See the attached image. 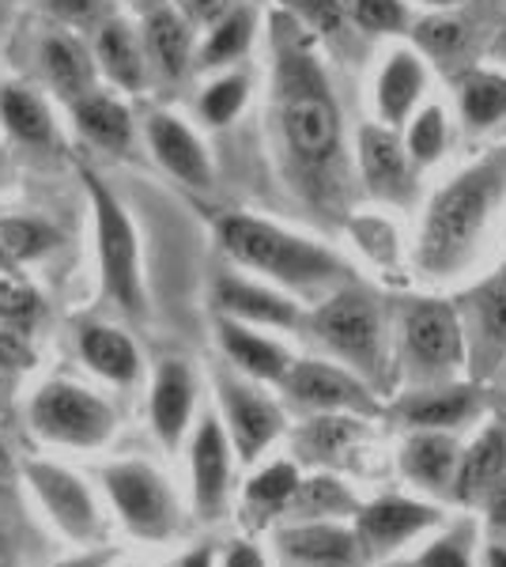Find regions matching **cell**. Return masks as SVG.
I'll list each match as a JSON object with an SVG mask.
<instances>
[{"label":"cell","mask_w":506,"mask_h":567,"mask_svg":"<svg viewBox=\"0 0 506 567\" xmlns=\"http://www.w3.org/2000/svg\"><path fill=\"white\" fill-rule=\"evenodd\" d=\"M272 125L283 175L299 200L321 219L344 224L359 182L344 114L318 39L288 12L272 16Z\"/></svg>","instance_id":"obj_1"},{"label":"cell","mask_w":506,"mask_h":567,"mask_svg":"<svg viewBox=\"0 0 506 567\" xmlns=\"http://www.w3.org/2000/svg\"><path fill=\"white\" fill-rule=\"evenodd\" d=\"M506 208V144H495L476 155L468 167L450 175L431 194L416 231V272L423 280H454L462 277L484 239L492 235L495 219Z\"/></svg>","instance_id":"obj_2"},{"label":"cell","mask_w":506,"mask_h":567,"mask_svg":"<svg viewBox=\"0 0 506 567\" xmlns=\"http://www.w3.org/2000/svg\"><path fill=\"white\" fill-rule=\"evenodd\" d=\"M219 246L242 269L261 272L276 288L318 299V303L344 284H355V269L344 254L261 216H224L219 219Z\"/></svg>","instance_id":"obj_3"},{"label":"cell","mask_w":506,"mask_h":567,"mask_svg":"<svg viewBox=\"0 0 506 567\" xmlns=\"http://www.w3.org/2000/svg\"><path fill=\"white\" fill-rule=\"evenodd\" d=\"M314 341L333 355V363L355 371L374 393L390 382V337H385V315L374 291L363 284H344L326 296L307 318Z\"/></svg>","instance_id":"obj_4"},{"label":"cell","mask_w":506,"mask_h":567,"mask_svg":"<svg viewBox=\"0 0 506 567\" xmlns=\"http://www.w3.org/2000/svg\"><path fill=\"white\" fill-rule=\"evenodd\" d=\"M465 371V333L457 307L446 299H412L401 310V363L397 374L416 386L454 382Z\"/></svg>","instance_id":"obj_5"},{"label":"cell","mask_w":506,"mask_h":567,"mask_svg":"<svg viewBox=\"0 0 506 567\" xmlns=\"http://www.w3.org/2000/svg\"><path fill=\"white\" fill-rule=\"evenodd\" d=\"M103 492L110 511L117 515L136 542L163 545L182 529V503L174 496L171 481L152 462L122 458L103 470Z\"/></svg>","instance_id":"obj_6"},{"label":"cell","mask_w":506,"mask_h":567,"mask_svg":"<svg viewBox=\"0 0 506 567\" xmlns=\"http://www.w3.org/2000/svg\"><path fill=\"white\" fill-rule=\"evenodd\" d=\"M91 208H95V235H99V265H103V291L128 315H144V277H141V246L128 224L125 208L114 194L84 171Z\"/></svg>","instance_id":"obj_7"},{"label":"cell","mask_w":506,"mask_h":567,"mask_svg":"<svg viewBox=\"0 0 506 567\" xmlns=\"http://www.w3.org/2000/svg\"><path fill=\"white\" fill-rule=\"evenodd\" d=\"M31 427L53 446L99 451L114 435V409L84 386L50 382L31 401Z\"/></svg>","instance_id":"obj_8"},{"label":"cell","mask_w":506,"mask_h":567,"mask_svg":"<svg viewBox=\"0 0 506 567\" xmlns=\"http://www.w3.org/2000/svg\"><path fill=\"white\" fill-rule=\"evenodd\" d=\"M23 481L61 537H69L72 545H95L103 537V511L84 477L58 462H27Z\"/></svg>","instance_id":"obj_9"},{"label":"cell","mask_w":506,"mask_h":567,"mask_svg":"<svg viewBox=\"0 0 506 567\" xmlns=\"http://www.w3.org/2000/svg\"><path fill=\"white\" fill-rule=\"evenodd\" d=\"M280 390L288 393V401L310 416L321 413H348V416H379V393L366 386L355 371L340 368L329 360H291L288 374H283Z\"/></svg>","instance_id":"obj_10"},{"label":"cell","mask_w":506,"mask_h":567,"mask_svg":"<svg viewBox=\"0 0 506 567\" xmlns=\"http://www.w3.org/2000/svg\"><path fill=\"white\" fill-rule=\"evenodd\" d=\"M438 526H443V511L435 503L412 496H379L371 503H359V511L352 515L355 542L363 548L366 564L390 560L393 553H401L404 545H412L416 537Z\"/></svg>","instance_id":"obj_11"},{"label":"cell","mask_w":506,"mask_h":567,"mask_svg":"<svg viewBox=\"0 0 506 567\" xmlns=\"http://www.w3.org/2000/svg\"><path fill=\"white\" fill-rule=\"evenodd\" d=\"M457 318L465 333V371L492 379L506 363V265L465 291Z\"/></svg>","instance_id":"obj_12"},{"label":"cell","mask_w":506,"mask_h":567,"mask_svg":"<svg viewBox=\"0 0 506 567\" xmlns=\"http://www.w3.org/2000/svg\"><path fill=\"white\" fill-rule=\"evenodd\" d=\"M219 405H224V432L231 439L238 462L254 465L283 435V409L254 382L238 374H216Z\"/></svg>","instance_id":"obj_13"},{"label":"cell","mask_w":506,"mask_h":567,"mask_svg":"<svg viewBox=\"0 0 506 567\" xmlns=\"http://www.w3.org/2000/svg\"><path fill=\"white\" fill-rule=\"evenodd\" d=\"M355 178L374 200L385 205H412L420 194V167L409 159L401 133L382 122L363 125L355 136Z\"/></svg>","instance_id":"obj_14"},{"label":"cell","mask_w":506,"mask_h":567,"mask_svg":"<svg viewBox=\"0 0 506 567\" xmlns=\"http://www.w3.org/2000/svg\"><path fill=\"white\" fill-rule=\"evenodd\" d=\"M487 27H492V20L473 12V0H468L462 8H446V12L420 20L416 31H412V42H416L412 50L423 61H431V65L450 72V76H457V72L473 69L476 58L484 53V45L492 42Z\"/></svg>","instance_id":"obj_15"},{"label":"cell","mask_w":506,"mask_h":567,"mask_svg":"<svg viewBox=\"0 0 506 567\" xmlns=\"http://www.w3.org/2000/svg\"><path fill=\"white\" fill-rule=\"evenodd\" d=\"M231 470H235V451H231V439L224 432V420L216 413H205L189 439V488H193V511H197L200 523L224 518L227 499H231Z\"/></svg>","instance_id":"obj_16"},{"label":"cell","mask_w":506,"mask_h":567,"mask_svg":"<svg viewBox=\"0 0 506 567\" xmlns=\"http://www.w3.org/2000/svg\"><path fill=\"white\" fill-rule=\"evenodd\" d=\"M393 416L409 432H457L481 416V390L457 379L438 382V386H416L393 405Z\"/></svg>","instance_id":"obj_17"},{"label":"cell","mask_w":506,"mask_h":567,"mask_svg":"<svg viewBox=\"0 0 506 567\" xmlns=\"http://www.w3.org/2000/svg\"><path fill=\"white\" fill-rule=\"evenodd\" d=\"M280 556L291 567H363V548L355 542V529L340 518L326 523H288L276 537Z\"/></svg>","instance_id":"obj_18"},{"label":"cell","mask_w":506,"mask_h":567,"mask_svg":"<svg viewBox=\"0 0 506 567\" xmlns=\"http://www.w3.org/2000/svg\"><path fill=\"white\" fill-rule=\"evenodd\" d=\"M216 310L219 318H231L242 326H265V329H299L307 318L296 299L269 284H254L242 277H219L216 280Z\"/></svg>","instance_id":"obj_19"},{"label":"cell","mask_w":506,"mask_h":567,"mask_svg":"<svg viewBox=\"0 0 506 567\" xmlns=\"http://www.w3.org/2000/svg\"><path fill=\"white\" fill-rule=\"evenodd\" d=\"M423 91H427V61H423L412 45L390 50L379 69V80H374V110H379V122L390 125V130H404V122L416 114Z\"/></svg>","instance_id":"obj_20"},{"label":"cell","mask_w":506,"mask_h":567,"mask_svg":"<svg viewBox=\"0 0 506 567\" xmlns=\"http://www.w3.org/2000/svg\"><path fill=\"white\" fill-rule=\"evenodd\" d=\"M193 405H197V382L193 371L182 360H163L152 382L148 398V420L152 432L167 451H178L182 439L189 435L193 424Z\"/></svg>","instance_id":"obj_21"},{"label":"cell","mask_w":506,"mask_h":567,"mask_svg":"<svg viewBox=\"0 0 506 567\" xmlns=\"http://www.w3.org/2000/svg\"><path fill=\"white\" fill-rule=\"evenodd\" d=\"M503 470H506V420H495V424H484L462 446L454 484H450V499L465 503V507H481L487 492L499 484Z\"/></svg>","instance_id":"obj_22"},{"label":"cell","mask_w":506,"mask_h":567,"mask_svg":"<svg viewBox=\"0 0 506 567\" xmlns=\"http://www.w3.org/2000/svg\"><path fill=\"white\" fill-rule=\"evenodd\" d=\"M457 458H462V439L454 432H409L401 443V473L431 496H450Z\"/></svg>","instance_id":"obj_23"},{"label":"cell","mask_w":506,"mask_h":567,"mask_svg":"<svg viewBox=\"0 0 506 567\" xmlns=\"http://www.w3.org/2000/svg\"><path fill=\"white\" fill-rule=\"evenodd\" d=\"M216 333H219V349L227 352V360H231L235 368L254 382L280 386L283 374H288V368H291V360H296V355L283 349L280 341L257 333V326H242V322H231V318H219Z\"/></svg>","instance_id":"obj_24"},{"label":"cell","mask_w":506,"mask_h":567,"mask_svg":"<svg viewBox=\"0 0 506 567\" xmlns=\"http://www.w3.org/2000/svg\"><path fill=\"white\" fill-rule=\"evenodd\" d=\"M148 141H152L155 159H159L178 182H186V186H193V189L211 186L208 152H205V144L193 136L189 125H182L174 114H152Z\"/></svg>","instance_id":"obj_25"},{"label":"cell","mask_w":506,"mask_h":567,"mask_svg":"<svg viewBox=\"0 0 506 567\" xmlns=\"http://www.w3.org/2000/svg\"><path fill=\"white\" fill-rule=\"evenodd\" d=\"M366 435V420L363 416H348V413H321L310 416L307 424L296 432V451L302 462H314L333 470L363 443Z\"/></svg>","instance_id":"obj_26"},{"label":"cell","mask_w":506,"mask_h":567,"mask_svg":"<svg viewBox=\"0 0 506 567\" xmlns=\"http://www.w3.org/2000/svg\"><path fill=\"white\" fill-rule=\"evenodd\" d=\"M299 477H302L299 465L288 458L261 465L242 488V523L250 529H265L276 518L288 515V503L296 496Z\"/></svg>","instance_id":"obj_27"},{"label":"cell","mask_w":506,"mask_h":567,"mask_svg":"<svg viewBox=\"0 0 506 567\" xmlns=\"http://www.w3.org/2000/svg\"><path fill=\"white\" fill-rule=\"evenodd\" d=\"M80 355L95 374L117 386H133L141 379V352L133 337L114 326H84L80 329Z\"/></svg>","instance_id":"obj_28"},{"label":"cell","mask_w":506,"mask_h":567,"mask_svg":"<svg viewBox=\"0 0 506 567\" xmlns=\"http://www.w3.org/2000/svg\"><path fill=\"white\" fill-rule=\"evenodd\" d=\"M457 110L473 133L495 130L506 117V72L476 65L457 72Z\"/></svg>","instance_id":"obj_29"},{"label":"cell","mask_w":506,"mask_h":567,"mask_svg":"<svg viewBox=\"0 0 506 567\" xmlns=\"http://www.w3.org/2000/svg\"><path fill=\"white\" fill-rule=\"evenodd\" d=\"M355 511H359V499L344 481H337L333 473H314V477H299L296 496H291L288 515L283 518H291V523H326V518H340V523H344Z\"/></svg>","instance_id":"obj_30"},{"label":"cell","mask_w":506,"mask_h":567,"mask_svg":"<svg viewBox=\"0 0 506 567\" xmlns=\"http://www.w3.org/2000/svg\"><path fill=\"white\" fill-rule=\"evenodd\" d=\"M148 53L155 61V69L163 72L167 80H182L189 69L193 58V39H189V23L182 20L178 12L171 8H159V12L148 16Z\"/></svg>","instance_id":"obj_31"},{"label":"cell","mask_w":506,"mask_h":567,"mask_svg":"<svg viewBox=\"0 0 506 567\" xmlns=\"http://www.w3.org/2000/svg\"><path fill=\"white\" fill-rule=\"evenodd\" d=\"M72 114H76V125L80 133L87 136L91 144L99 148H110V152H122L128 148V136H133V122H128V110L122 103L106 95H84L72 103Z\"/></svg>","instance_id":"obj_32"},{"label":"cell","mask_w":506,"mask_h":567,"mask_svg":"<svg viewBox=\"0 0 506 567\" xmlns=\"http://www.w3.org/2000/svg\"><path fill=\"white\" fill-rule=\"evenodd\" d=\"M42 61H45V72H50V84L61 91L69 103H76V99L91 95V80H95V69H91L87 53L80 50L72 39H64V34H53V39H45L42 45Z\"/></svg>","instance_id":"obj_33"},{"label":"cell","mask_w":506,"mask_h":567,"mask_svg":"<svg viewBox=\"0 0 506 567\" xmlns=\"http://www.w3.org/2000/svg\"><path fill=\"white\" fill-rule=\"evenodd\" d=\"M99 61L110 72L114 84H122L125 91H141L144 87V53L136 45L133 31L125 23H106L99 34Z\"/></svg>","instance_id":"obj_34"},{"label":"cell","mask_w":506,"mask_h":567,"mask_svg":"<svg viewBox=\"0 0 506 567\" xmlns=\"http://www.w3.org/2000/svg\"><path fill=\"white\" fill-rule=\"evenodd\" d=\"M409 130H404L401 144L409 152V159L416 167H435L438 159L446 155V144H450V122H446V110L438 103H427V106H416V114L409 117Z\"/></svg>","instance_id":"obj_35"},{"label":"cell","mask_w":506,"mask_h":567,"mask_svg":"<svg viewBox=\"0 0 506 567\" xmlns=\"http://www.w3.org/2000/svg\"><path fill=\"white\" fill-rule=\"evenodd\" d=\"M0 122L27 144H50L53 122L39 95L23 87H0Z\"/></svg>","instance_id":"obj_36"},{"label":"cell","mask_w":506,"mask_h":567,"mask_svg":"<svg viewBox=\"0 0 506 567\" xmlns=\"http://www.w3.org/2000/svg\"><path fill=\"white\" fill-rule=\"evenodd\" d=\"M254 12L250 8H231L219 23H211V34L200 50V65L205 69H219V65H231V61L242 58L254 42Z\"/></svg>","instance_id":"obj_37"},{"label":"cell","mask_w":506,"mask_h":567,"mask_svg":"<svg viewBox=\"0 0 506 567\" xmlns=\"http://www.w3.org/2000/svg\"><path fill=\"white\" fill-rule=\"evenodd\" d=\"M283 12H288L302 31H310L318 42H329V45L344 42L348 27H352L344 0H283Z\"/></svg>","instance_id":"obj_38"},{"label":"cell","mask_w":506,"mask_h":567,"mask_svg":"<svg viewBox=\"0 0 506 567\" xmlns=\"http://www.w3.org/2000/svg\"><path fill=\"white\" fill-rule=\"evenodd\" d=\"M53 227L42 219H0V269H12L27 258H39L53 246Z\"/></svg>","instance_id":"obj_39"},{"label":"cell","mask_w":506,"mask_h":567,"mask_svg":"<svg viewBox=\"0 0 506 567\" xmlns=\"http://www.w3.org/2000/svg\"><path fill=\"white\" fill-rule=\"evenodd\" d=\"M348 20L363 34H404L409 4L404 0H344Z\"/></svg>","instance_id":"obj_40"},{"label":"cell","mask_w":506,"mask_h":567,"mask_svg":"<svg viewBox=\"0 0 506 567\" xmlns=\"http://www.w3.org/2000/svg\"><path fill=\"white\" fill-rule=\"evenodd\" d=\"M246 95H250V80L224 76L205 87V95H200V114H205L208 125H231L235 117L242 114Z\"/></svg>","instance_id":"obj_41"},{"label":"cell","mask_w":506,"mask_h":567,"mask_svg":"<svg viewBox=\"0 0 506 567\" xmlns=\"http://www.w3.org/2000/svg\"><path fill=\"white\" fill-rule=\"evenodd\" d=\"M412 567H476L473 545H468V526H454L438 534L431 545H423Z\"/></svg>","instance_id":"obj_42"},{"label":"cell","mask_w":506,"mask_h":567,"mask_svg":"<svg viewBox=\"0 0 506 567\" xmlns=\"http://www.w3.org/2000/svg\"><path fill=\"white\" fill-rule=\"evenodd\" d=\"M34 310H39V296H34L12 269H0V315L23 322V318H31Z\"/></svg>","instance_id":"obj_43"},{"label":"cell","mask_w":506,"mask_h":567,"mask_svg":"<svg viewBox=\"0 0 506 567\" xmlns=\"http://www.w3.org/2000/svg\"><path fill=\"white\" fill-rule=\"evenodd\" d=\"M481 507L487 511V526H492L495 542L506 545V470H503L499 484H495V488L487 492V499L481 503Z\"/></svg>","instance_id":"obj_44"},{"label":"cell","mask_w":506,"mask_h":567,"mask_svg":"<svg viewBox=\"0 0 506 567\" xmlns=\"http://www.w3.org/2000/svg\"><path fill=\"white\" fill-rule=\"evenodd\" d=\"M216 567H269V560H265V553L254 542H231Z\"/></svg>","instance_id":"obj_45"},{"label":"cell","mask_w":506,"mask_h":567,"mask_svg":"<svg viewBox=\"0 0 506 567\" xmlns=\"http://www.w3.org/2000/svg\"><path fill=\"white\" fill-rule=\"evenodd\" d=\"M186 12H189V20L211 27L231 12V0H186Z\"/></svg>","instance_id":"obj_46"},{"label":"cell","mask_w":506,"mask_h":567,"mask_svg":"<svg viewBox=\"0 0 506 567\" xmlns=\"http://www.w3.org/2000/svg\"><path fill=\"white\" fill-rule=\"evenodd\" d=\"M50 8L64 20H87L95 12V0H50Z\"/></svg>","instance_id":"obj_47"},{"label":"cell","mask_w":506,"mask_h":567,"mask_svg":"<svg viewBox=\"0 0 506 567\" xmlns=\"http://www.w3.org/2000/svg\"><path fill=\"white\" fill-rule=\"evenodd\" d=\"M178 567H216V553H211V545H197L182 556Z\"/></svg>","instance_id":"obj_48"},{"label":"cell","mask_w":506,"mask_h":567,"mask_svg":"<svg viewBox=\"0 0 506 567\" xmlns=\"http://www.w3.org/2000/svg\"><path fill=\"white\" fill-rule=\"evenodd\" d=\"M110 564V553H103V548H95V553H84V556H72V560H61L53 567H106Z\"/></svg>","instance_id":"obj_49"},{"label":"cell","mask_w":506,"mask_h":567,"mask_svg":"<svg viewBox=\"0 0 506 567\" xmlns=\"http://www.w3.org/2000/svg\"><path fill=\"white\" fill-rule=\"evenodd\" d=\"M487 53H492L499 65H506V16L499 23H495V31H492V42H487Z\"/></svg>","instance_id":"obj_50"},{"label":"cell","mask_w":506,"mask_h":567,"mask_svg":"<svg viewBox=\"0 0 506 567\" xmlns=\"http://www.w3.org/2000/svg\"><path fill=\"white\" fill-rule=\"evenodd\" d=\"M476 567H506V545H503V542L484 545L481 564H476Z\"/></svg>","instance_id":"obj_51"},{"label":"cell","mask_w":506,"mask_h":567,"mask_svg":"<svg viewBox=\"0 0 506 567\" xmlns=\"http://www.w3.org/2000/svg\"><path fill=\"white\" fill-rule=\"evenodd\" d=\"M423 8H431V12H446V8H462L468 0H420Z\"/></svg>","instance_id":"obj_52"},{"label":"cell","mask_w":506,"mask_h":567,"mask_svg":"<svg viewBox=\"0 0 506 567\" xmlns=\"http://www.w3.org/2000/svg\"><path fill=\"white\" fill-rule=\"evenodd\" d=\"M125 567H152V564H125Z\"/></svg>","instance_id":"obj_53"}]
</instances>
